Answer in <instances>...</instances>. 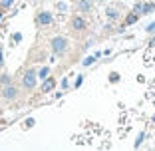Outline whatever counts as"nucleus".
<instances>
[{"label":"nucleus","mask_w":155,"mask_h":151,"mask_svg":"<svg viewBox=\"0 0 155 151\" xmlns=\"http://www.w3.org/2000/svg\"><path fill=\"white\" fill-rule=\"evenodd\" d=\"M137 20H139V14L133 10V12H129L125 18H123V26H131V24H135Z\"/></svg>","instance_id":"obj_9"},{"label":"nucleus","mask_w":155,"mask_h":151,"mask_svg":"<svg viewBox=\"0 0 155 151\" xmlns=\"http://www.w3.org/2000/svg\"><path fill=\"white\" fill-rule=\"evenodd\" d=\"M54 87H56V80L48 76V78L44 80V84H42V94H50Z\"/></svg>","instance_id":"obj_8"},{"label":"nucleus","mask_w":155,"mask_h":151,"mask_svg":"<svg viewBox=\"0 0 155 151\" xmlns=\"http://www.w3.org/2000/svg\"><path fill=\"white\" fill-rule=\"evenodd\" d=\"M82 84H84V76H82V74H78L76 82H74V87H76V90H78V87H82Z\"/></svg>","instance_id":"obj_20"},{"label":"nucleus","mask_w":155,"mask_h":151,"mask_svg":"<svg viewBox=\"0 0 155 151\" xmlns=\"http://www.w3.org/2000/svg\"><path fill=\"white\" fill-rule=\"evenodd\" d=\"M0 94H2V100L4 101H16L18 96H20V90L14 86V82H12V84H6V86L0 87Z\"/></svg>","instance_id":"obj_4"},{"label":"nucleus","mask_w":155,"mask_h":151,"mask_svg":"<svg viewBox=\"0 0 155 151\" xmlns=\"http://www.w3.org/2000/svg\"><path fill=\"white\" fill-rule=\"evenodd\" d=\"M48 76H50V66H42L38 70V80H46Z\"/></svg>","instance_id":"obj_11"},{"label":"nucleus","mask_w":155,"mask_h":151,"mask_svg":"<svg viewBox=\"0 0 155 151\" xmlns=\"http://www.w3.org/2000/svg\"><path fill=\"white\" fill-rule=\"evenodd\" d=\"M145 32H147V34H155V22L147 24V28H145Z\"/></svg>","instance_id":"obj_21"},{"label":"nucleus","mask_w":155,"mask_h":151,"mask_svg":"<svg viewBox=\"0 0 155 151\" xmlns=\"http://www.w3.org/2000/svg\"><path fill=\"white\" fill-rule=\"evenodd\" d=\"M96 56H87V58L86 60H84V62H82V66H86V68H87V66H91V64H94V62H96Z\"/></svg>","instance_id":"obj_18"},{"label":"nucleus","mask_w":155,"mask_h":151,"mask_svg":"<svg viewBox=\"0 0 155 151\" xmlns=\"http://www.w3.org/2000/svg\"><path fill=\"white\" fill-rule=\"evenodd\" d=\"M105 18H107V22H117V20H121V10L115 8V6H107L105 8Z\"/></svg>","instance_id":"obj_6"},{"label":"nucleus","mask_w":155,"mask_h":151,"mask_svg":"<svg viewBox=\"0 0 155 151\" xmlns=\"http://www.w3.org/2000/svg\"><path fill=\"white\" fill-rule=\"evenodd\" d=\"M34 125H36V119H34V117H26V119H24V127H26V129L34 127Z\"/></svg>","instance_id":"obj_16"},{"label":"nucleus","mask_w":155,"mask_h":151,"mask_svg":"<svg viewBox=\"0 0 155 151\" xmlns=\"http://www.w3.org/2000/svg\"><path fill=\"white\" fill-rule=\"evenodd\" d=\"M10 42H12V46H14V44H20V42H22V34H18V32H16V34H12Z\"/></svg>","instance_id":"obj_17"},{"label":"nucleus","mask_w":155,"mask_h":151,"mask_svg":"<svg viewBox=\"0 0 155 151\" xmlns=\"http://www.w3.org/2000/svg\"><path fill=\"white\" fill-rule=\"evenodd\" d=\"M20 82H22V87L26 90V92H32L34 87L38 86V70L36 68H28L24 70L22 78H20Z\"/></svg>","instance_id":"obj_2"},{"label":"nucleus","mask_w":155,"mask_h":151,"mask_svg":"<svg viewBox=\"0 0 155 151\" xmlns=\"http://www.w3.org/2000/svg\"><path fill=\"white\" fill-rule=\"evenodd\" d=\"M36 24H38L40 28L52 26V24H54V14L48 12V10H40V12L36 14Z\"/></svg>","instance_id":"obj_5"},{"label":"nucleus","mask_w":155,"mask_h":151,"mask_svg":"<svg viewBox=\"0 0 155 151\" xmlns=\"http://www.w3.org/2000/svg\"><path fill=\"white\" fill-rule=\"evenodd\" d=\"M56 8H58V12H68V4H66V2H62V0L56 4Z\"/></svg>","instance_id":"obj_19"},{"label":"nucleus","mask_w":155,"mask_h":151,"mask_svg":"<svg viewBox=\"0 0 155 151\" xmlns=\"http://www.w3.org/2000/svg\"><path fill=\"white\" fill-rule=\"evenodd\" d=\"M30 2H40V0H30Z\"/></svg>","instance_id":"obj_25"},{"label":"nucleus","mask_w":155,"mask_h":151,"mask_svg":"<svg viewBox=\"0 0 155 151\" xmlns=\"http://www.w3.org/2000/svg\"><path fill=\"white\" fill-rule=\"evenodd\" d=\"M14 2H16V0H0V8H2V10H8L10 6H14Z\"/></svg>","instance_id":"obj_15"},{"label":"nucleus","mask_w":155,"mask_h":151,"mask_svg":"<svg viewBox=\"0 0 155 151\" xmlns=\"http://www.w3.org/2000/svg\"><path fill=\"white\" fill-rule=\"evenodd\" d=\"M143 139H145V131H139V135H137L133 147H135V149H139V147H141V143H143Z\"/></svg>","instance_id":"obj_13"},{"label":"nucleus","mask_w":155,"mask_h":151,"mask_svg":"<svg viewBox=\"0 0 155 151\" xmlns=\"http://www.w3.org/2000/svg\"><path fill=\"white\" fill-rule=\"evenodd\" d=\"M76 10L80 14H87V12L94 10V2H91V0H78L76 2Z\"/></svg>","instance_id":"obj_7"},{"label":"nucleus","mask_w":155,"mask_h":151,"mask_svg":"<svg viewBox=\"0 0 155 151\" xmlns=\"http://www.w3.org/2000/svg\"><path fill=\"white\" fill-rule=\"evenodd\" d=\"M70 87V82H68V78H62V90H68Z\"/></svg>","instance_id":"obj_22"},{"label":"nucleus","mask_w":155,"mask_h":151,"mask_svg":"<svg viewBox=\"0 0 155 151\" xmlns=\"http://www.w3.org/2000/svg\"><path fill=\"white\" fill-rule=\"evenodd\" d=\"M2 18H4V10L0 8V22H2Z\"/></svg>","instance_id":"obj_24"},{"label":"nucleus","mask_w":155,"mask_h":151,"mask_svg":"<svg viewBox=\"0 0 155 151\" xmlns=\"http://www.w3.org/2000/svg\"><path fill=\"white\" fill-rule=\"evenodd\" d=\"M107 80H110V84H119V80H121V76H119L117 72H110V76H107Z\"/></svg>","instance_id":"obj_12"},{"label":"nucleus","mask_w":155,"mask_h":151,"mask_svg":"<svg viewBox=\"0 0 155 151\" xmlns=\"http://www.w3.org/2000/svg\"><path fill=\"white\" fill-rule=\"evenodd\" d=\"M151 12H155V2H145V4H143L141 2V10H139V14H151Z\"/></svg>","instance_id":"obj_10"},{"label":"nucleus","mask_w":155,"mask_h":151,"mask_svg":"<svg viewBox=\"0 0 155 151\" xmlns=\"http://www.w3.org/2000/svg\"><path fill=\"white\" fill-rule=\"evenodd\" d=\"M50 48H52V54L56 58H64L70 52V40L66 36H54L50 40Z\"/></svg>","instance_id":"obj_1"},{"label":"nucleus","mask_w":155,"mask_h":151,"mask_svg":"<svg viewBox=\"0 0 155 151\" xmlns=\"http://www.w3.org/2000/svg\"><path fill=\"white\" fill-rule=\"evenodd\" d=\"M6 84H12V76L2 74V76H0V86H6Z\"/></svg>","instance_id":"obj_14"},{"label":"nucleus","mask_w":155,"mask_h":151,"mask_svg":"<svg viewBox=\"0 0 155 151\" xmlns=\"http://www.w3.org/2000/svg\"><path fill=\"white\" fill-rule=\"evenodd\" d=\"M104 2H111V0H104Z\"/></svg>","instance_id":"obj_26"},{"label":"nucleus","mask_w":155,"mask_h":151,"mask_svg":"<svg viewBox=\"0 0 155 151\" xmlns=\"http://www.w3.org/2000/svg\"><path fill=\"white\" fill-rule=\"evenodd\" d=\"M2 66H4V50L0 48V68H2Z\"/></svg>","instance_id":"obj_23"},{"label":"nucleus","mask_w":155,"mask_h":151,"mask_svg":"<svg viewBox=\"0 0 155 151\" xmlns=\"http://www.w3.org/2000/svg\"><path fill=\"white\" fill-rule=\"evenodd\" d=\"M70 28H72L74 34H84L87 30V20L78 12L76 16H72V20H70Z\"/></svg>","instance_id":"obj_3"}]
</instances>
